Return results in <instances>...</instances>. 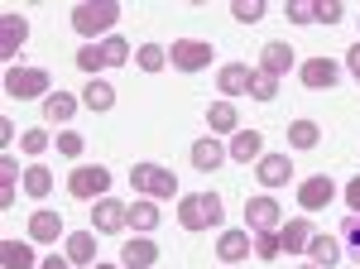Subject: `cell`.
Here are the masks:
<instances>
[{
    "mask_svg": "<svg viewBox=\"0 0 360 269\" xmlns=\"http://www.w3.org/2000/svg\"><path fill=\"white\" fill-rule=\"evenodd\" d=\"M221 216H226V202L217 192H188V197H178V226H183V231L221 226Z\"/></svg>",
    "mask_w": 360,
    "mask_h": 269,
    "instance_id": "obj_1",
    "label": "cell"
},
{
    "mask_svg": "<svg viewBox=\"0 0 360 269\" xmlns=\"http://www.w3.org/2000/svg\"><path fill=\"white\" fill-rule=\"evenodd\" d=\"M115 20H120V0H86V5H72V29H77L82 39H96V34L111 39Z\"/></svg>",
    "mask_w": 360,
    "mask_h": 269,
    "instance_id": "obj_2",
    "label": "cell"
},
{
    "mask_svg": "<svg viewBox=\"0 0 360 269\" xmlns=\"http://www.w3.org/2000/svg\"><path fill=\"white\" fill-rule=\"evenodd\" d=\"M49 73L44 68H5V96H15V101H34V96H49Z\"/></svg>",
    "mask_w": 360,
    "mask_h": 269,
    "instance_id": "obj_3",
    "label": "cell"
},
{
    "mask_svg": "<svg viewBox=\"0 0 360 269\" xmlns=\"http://www.w3.org/2000/svg\"><path fill=\"white\" fill-rule=\"evenodd\" d=\"M106 188H111V168H101V163H77V168L68 173V192H72L77 202L106 197Z\"/></svg>",
    "mask_w": 360,
    "mask_h": 269,
    "instance_id": "obj_4",
    "label": "cell"
},
{
    "mask_svg": "<svg viewBox=\"0 0 360 269\" xmlns=\"http://www.w3.org/2000/svg\"><path fill=\"white\" fill-rule=\"evenodd\" d=\"M130 188L144 192V197H173L178 178H173V168H159V163H135L130 168Z\"/></svg>",
    "mask_w": 360,
    "mask_h": 269,
    "instance_id": "obj_5",
    "label": "cell"
},
{
    "mask_svg": "<svg viewBox=\"0 0 360 269\" xmlns=\"http://www.w3.org/2000/svg\"><path fill=\"white\" fill-rule=\"evenodd\" d=\"M212 58H217V49L207 39H178V44H168V63L178 73H202V68H212Z\"/></svg>",
    "mask_w": 360,
    "mask_h": 269,
    "instance_id": "obj_6",
    "label": "cell"
},
{
    "mask_svg": "<svg viewBox=\"0 0 360 269\" xmlns=\"http://www.w3.org/2000/svg\"><path fill=\"white\" fill-rule=\"evenodd\" d=\"M91 226L106 231V236H111V231H125V226H130V207H125L120 197H96V207H91Z\"/></svg>",
    "mask_w": 360,
    "mask_h": 269,
    "instance_id": "obj_7",
    "label": "cell"
},
{
    "mask_svg": "<svg viewBox=\"0 0 360 269\" xmlns=\"http://www.w3.org/2000/svg\"><path fill=\"white\" fill-rule=\"evenodd\" d=\"M298 73H303V87L327 92V87H336V82H341V63H332V58H307Z\"/></svg>",
    "mask_w": 360,
    "mask_h": 269,
    "instance_id": "obj_8",
    "label": "cell"
},
{
    "mask_svg": "<svg viewBox=\"0 0 360 269\" xmlns=\"http://www.w3.org/2000/svg\"><path fill=\"white\" fill-rule=\"evenodd\" d=\"M25 39H29V20L15 15V10H5V15H0V54L15 58L20 49H25Z\"/></svg>",
    "mask_w": 360,
    "mask_h": 269,
    "instance_id": "obj_9",
    "label": "cell"
},
{
    "mask_svg": "<svg viewBox=\"0 0 360 269\" xmlns=\"http://www.w3.org/2000/svg\"><path fill=\"white\" fill-rule=\"evenodd\" d=\"M120 265H125V269H149V265H159V245L149 241V236H130V241L120 245Z\"/></svg>",
    "mask_w": 360,
    "mask_h": 269,
    "instance_id": "obj_10",
    "label": "cell"
},
{
    "mask_svg": "<svg viewBox=\"0 0 360 269\" xmlns=\"http://www.w3.org/2000/svg\"><path fill=\"white\" fill-rule=\"evenodd\" d=\"M255 173H259V183H264V188H283V183L293 178V159H283V154H259Z\"/></svg>",
    "mask_w": 360,
    "mask_h": 269,
    "instance_id": "obj_11",
    "label": "cell"
},
{
    "mask_svg": "<svg viewBox=\"0 0 360 269\" xmlns=\"http://www.w3.org/2000/svg\"><path fill=\"white\" fill-rule=\"evenodd\" d=\"M336 197V183L327 173H317V178H307L303 188H298V202H303V212H317V207H327Z\"/></svg>",
    "mask_w": 360,
    "mask_h": 269,
    "instance_id": "obj_12",
    "label": "cell"
},
{
    "mask_svg": "<svg viewBox=\"0 0 360 269\" xmlns=\"http://www.w3.org/2000/svg\"><path fill=\"white\" fill-rule=\"evenodd\" d=\"M58 236H63V216L49 212V207H39V212L29 216V241H39V245H53Z\"/></svg>",
    "mask_w": 360,
    "mask_h": 269,
    "instance_id": "obj_13",
    "label": "cell"
},
{
    "mask_svg": "<svg viewBox=\"0 0 360 269\" xmlns=\"http://www.w3.org/2000/svg\"><path fill=\"white\" fill-rule=\"evenodd\" d=\"M288 68H293V49H288L283 39L264 44V54H259V73H269V77H283Z\"/></svg>",
    "mask_w": 360,
    "mask_h": 269,
    "instance_id": "obj_14",
    "label": "cell"
},
{
    "mask_svg": "<svg viewBox=\"0 0 360 269\" xmlns=\"http://www.w3.org/2000/svg\"><path fill=\"white\" fill-rule=\"evenodd\" d=\"M245 221L255 231H274L278 226V202L274 197H250L245 202Z\"/></svg>",
    "mask_w": 360,
    "mask_h": 269,
    "instance_id": "obj_15",
    "label": "cell"
},
{
    "mask_svg": "<svg viewBox=\"0 0 360 269\" xmlns=\"http://www.w3.org/2000/svg\"><path fill=\"white\" fill-rule=\"evenodd\" d=\"M250 77H255V68H245V63H226L221 73H217V87H221V96H240V92H250Z\"/></svg>",
    "mask_w": 360,
    "mask_h": 269,
    "instance_id": "obj_16",
    "label": "cell"
},
{
    "mask_svg": "<svg viewBox=\"0 0 360 269\" xmlns=\"http://www.w3.org/2000/svg\"><path fill=\"white\" fill-rule=\"evenodd\" d=\"M278 236H283V250H288V255H303L307 245H312V236H317V231H312V221L293 216V221H283V231H278Z\"/></svg>",
    "mask_w": 360,
    "mask_h": 269,
    "instance_id": "obj_17",
    "label": "cell"
},
{
    "mask_svg": "<svg viewBox=\"0 0 360 269\" xmlns=\"http://www.w3.org/2000/svg\"><path fill=\"white\" fill-rule=\"evenodd\" d=\"M259 154H264V134L259 130H236L231 134V159H240V163H259Z\"/></svg>",
    "mask_w": 360,
    "mask_h": 269,
    "instance_id": "obj_18",
    "label": "cell"
},
{
    "mask_svg": "<svg viewBox=\"0 0 360 269\" xmlns=\"http://www.w3.org/2000/svg\"><path fill=\"white\" fill-rule=\"evenodd\" d=\"M250 250H255V241H250L245 231H221V236H217V255H221L226 265H236V260H245Z\"/></svg>",
    "mask_w": 360,
    "mask_h": 269,
    "instance_id": "obj_19",
    "label": "cell"
},
{
    "mask_svg": "<svg viewBox=\"0 0 360 269\" xmlns=\"http://www.w3.org/2000/svg\"><path fill=\"white\" fill-rule=\"evenodd\" d=\"M159 226V202L154 197H139V202H130V231H154Z\"/></svg>",
    "mask_w": 360,
    "mask_h": 269,
    "instance_id": "obj_20",
    "label": "cell"
},
{
    "mask_svg": "<svg viewBox=\"0 0 360 269\" xmlns=\"http://www.w3.org/2000/svg\"><path fill=\"white\" fill-rule=\"evenodd\" d=\"M72 111H77V96H68V92H49L44 96V120H53V125L72 120Z\"/></svg>",
    "mask_w": 360,
    "mask_h": 269,
    "instance_id": "obj_21",
    "label": "cell"
},
{
    "mask_svg": "<svg viewBox=\"0 0 360 269\" xmlns=\"http://www.w3.org/2000/svg\"><path fill=\"white\" fill-rule=\"evenodd\" d=\"M221 163H226V149L217 144V139H197L193 144V168L212 173V168H221Z\"/></svg>",
    "mask_w": 360,
    "mask_h": 269,
    "instance_id": "obj_22",
    "label": "cell"
},
{
    "mask_svg": "<svg viewBox=\"0 0 360 269\" xmlns=\"http://www.w3.org/2000/svg\"><path fill=\"white\" fill-rule=\"evenodd\" d=\"M77 68H82V73H91V77H96L101 68H111V54H106V39H101V44H82V49H77Z\"/></svg>",
    "mask_w": 360,
    "mask_h": 269,
    "instance_id": "obj_23",
    "label": "cell"
},
{
    "mask_svg": "<svg viewBox=\"0 0 360 269\" xmlns=\"http://www.w3.org/2000/svg\"><path fill=\"white\" fill-rule=\"evenodd\" d=\"M82 106H91V111H111V106H115V87H111V82H96V77H91V82L82 87Z\"/></svg>",
    "mask_w": 360,
    "mask_h": 269,
    "instance_id": "obj_24",
    "label": "cell"
},
{
    "mask_svg": "<svg viewBox=\"0 0 360 269\" xmlns=\"http://www.w3.org/2000/svg\"><path fill=\"white\" fill-rule=\"evenodd\" d=\"M307 255H312V265H317V269H332L336 260H341V245H336V236H312Z\"/></svg>",
    "mask_w": 360,
    "mask_h": 269,
    "instance_id": "obj_25",
    "label": "cell"
},
{
    "mask_svg": "<svg viewBox=\"0 0 360 269\" xmlns=\"http://www.w3.org/2000/svg\"><path fill=\"white\" fill-rule=\"evenodd\" d=\"M0 260H5V269H39L34 265V250H29L25 241H15V236L0 245Z\"/></svg>",
    "mask_w": 360,
    "mask_h": 269,
    "instance_id": "obj_26",
    "label": "cell"
},
{
    "mask_svg": "<svg viewBox=\"0 0 360 269\" xmlns=\"http://www.w3.org/2000/svg\"><path fill=\"white\" fill-rule=\"evenodd\" d=\"M236 120H240V115H236L231 101H212V106H207V125L217 134H236Z\"/></svg>",
    "mask_w": 360,
    "mask_h": 269,
    "instance_id": "obj_27",
    "label": "cell"
},
{
    "mask_svg": "<svg viewBox=\"0 0 360 269\" xmlns=\"http://www.w3.org/2000/svg\"><path fill=\"white\" fill-rule=\"evenodd\" d=\"M68 260H72V265H91V260H96V236H91V231L68 236Z\"/></svg>",
    "mask_w": 360,
    "mask_h": 269,
    "instance_id": "obj_28",
    "label": "cell"
},
{
    "mask_svg": "<svg viewBox=\"0 0 360 269\" xmlns=\"http://www.w3.org/2000/svg\"><path fill=\"white\" fill-rule=\"evenodd\" d=\"M317 139H322V125H317V120H293V125H288V144H293V149H312Z\"/></svg>",
    "mask_w": 360,
    "mask_h": 269,
    "instance_id": "obj_29",
    "label": "cell"
},
{
    "mask_svg": "<svg viewBox=\"0 0 360 269\" xmlns=\"http://www.w3.org/2000/svg\"><path fill=\"white\" fill-rule=\"evenodd\" d=\"M25 192H29V197H49V192H53V173H49L44 163L25 168Z\"/></svg>",
    "mask_w": 360,
    "mask_h": 269,
    "instance_id": "obj_30",
    "label": "cell"
},
{
    "mask_svg": "<svg viewBox=\"0 0 360 269\" xmlns=\"http://www.w3.org/2000/svg\"><path fill=\"white\" fill-rule=\"evenodd\" d=\"M250 96H255V101H274V96H278V77H269V73L255 68V77H250Z\"/></svg>",
    "mask_w": 360,
    "mask_h": 269,
    "instance_id": "obj_31",
    "label": "cell"
},
{
    "mask_svg": "<svg viewBox=\"0 0 360 269\" xmlns=\"http://www.w3.org/2000/svg\"><path fill=\"white\" fill-rule=\"evenodd\" d=\"M135 63L144 68V73H159V68L168 63V54L159 49V44H139V49H135Z\"/></svg>",
    "mask_w": 360,
    "mask_h": 269,
    "instance_id": "obj_32",
    "label": "cell"
},
{
    "mask_svg": "<svg viewBox=\"0 0 360 269\" xmlns=\"http://www.w3.org/2000/svg\"><path fill=\"white\" fill-rule=\"evenodd\" d=\"M231 15H236L240 25H259V20H264V0H236Z\"/></svg>",
    "mask_w": 360,
    "mask_h": 269,
    "instance_id": "obj_33",
    "label": "cell"
},
{
    "mask_svg": "<svg viewBox=\"0 0 360 269\" xmlns=\"http://www.w3.org/2000/svg\"><path fill=\"white\" fill-rule=\"evenodd\" d=\"M341 15H346L341 0H312V20L317 25H341Z\"/></svg>",
    "mask_w": 360,
    "mask_h": 269,
    "instance_id": "obj_34",
    "label": "cell"
},
{
    "mask_svg": "<svg viewBox=\"0 0 360 269\" xmlns=\"http://www.w3.org/2000/svg\"><path fill=\"white\" fill-rule=\"evenodd\" d=\"M53 144H58V154H63V159H77V154L86 149V139H82L77 130H58V139H53Z\"/></svg>",
    "mask_w": 360,
    "mask_h": 269,
    "instance_id": "obj_35",
    "label": "cell"
},
{
    "mask_svg": "<svg viewBox=\"0 0 360 269\" xmlns=\"http://www.w3.org/2000/svg\"><path fill=\"white\" fill-rule=\"evenodd\" d=\"M341 236H346V250H351V260L360 265V212H351L341 221Z\"/></svg>",
    "mask_w": 360,
    "mask_h": 269,
    "instance_id": "obj_36",
    "label": "cell"
},
{
    "mask_svg": "<svg viewBox=\"0 0 360 269\" xmlns=\"http://www.w3.org/2000/svg\"><path fill=\"white\" fill-rule=\"evenodd\" d=\"M278 250H283V236H278V231H259V236H255V255H259V260H274Z\"/></svg>",
    "mask_w": 360,
    "mask_h": 269,
    "instance_id": "obj_37",
    "label": "cell"
},
{
    "mask_svg": "<svg viewBox=\"0 0 360 269\" xmlns=\"http://www.w3.org/2000/svg\"><path fill=\"white\" fill-rule=\"evenodd\" d=\"M20 149H25V154H44V149H49V130H25L20 134Z\"/></svg>",
    "mask_w": 360,
    "mask_h": 269,
    "instance_id": "obj_38",
    "label": "cell"
},
{
    "mask_svg": "<svg viewBox=\"0 0 360 269\" xmlns=\"http://www.w3.org/2000/svg\"><path fill=\"white\" fill-rule=\"evenodd\" d=\"M288 20L293 25H312V0H293L288 5Z\"/></svg>",
    "mask_w": 360,
    "mask_h": 269,
    "instance_id": "obj_39",
    "label": "cell"
},
{
    "mask_svg": "<svg viewBox=\"0 0 360 269\" xmlns=\"http://www.w3.org/2000/svg\"><path fill=\"white\" fill-rule=\"evenodd\" d=\"M346 202H351V212H360V173L346 183Z\"/></svg>",
    "mask_w": 360,
    "mask_h": 269,
    "instance_id": "obj_40",
    "label": "cell"
},
{
    "mask_svg": "<svg viewBox=\"0 0 360 269\" xmlns=\"http://www.w3.org/2000/svg\"><path fill=\"white\" fill-rule=\"evenodd\" d=\"M346 68H351V73H356V82H360V44H351V49H346Z\"/></svg>",
    "mask_w": 360,
    "mask_h": 269,
    "instance_id": "obj_41",
    "label": "cell"
},
{
    "mask_svg": "<svg viewBox=\"0 0 360 269\" xmlns=\"http://www.w3.org/2000/svg\"><path fill=\"white\" fill-rule=\"evenodd\" d=\"M68 265H72L68 255H63V260H58V255H49V260H44V265H39V269H68Z\"/></svg>",
    "mask_w": 360,
    "mask_h": 269,
    "instance_id": "obj_42",
    "label": "cell"
},
{
    "mask_svg": "<svg viewBox=\"0 0 360 269\" xmlns=\"http://www.w3.org/2000/svg\"><path fill=\"white\" fill-rule=\"evenodd\" d=\"M91 269H115V265H91Z\"/></svg>",
    "mask_w": 360,
    "mask_h": 269,
    "instance_id": "obj_43",
    "label": "cell"
},
{
    "mask_svg": "<svg viewBox=\"0 0 360 269\" xmlns=\"http://www.w3.org/2000/svg\"><path fill=\"white\" fill-rule=\"evenodd\" d=\"M303 269H317V265H303Z\"/></svg>",
    "mask_w": 360,
    "mask_h": 269,
    "instance_id": "obj_44",
    "label": "cell"
}]
</instances>
